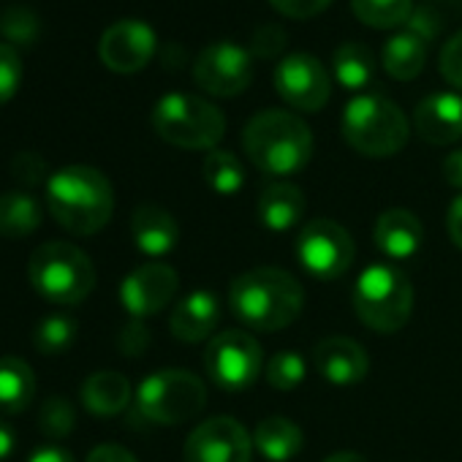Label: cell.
Instances as JSON below:
<instances>
[{
    "label": "cell",
    "instance_id": "4dcf8cb0",
    "mask_svg": "<svg viewBox=\"0 0 462 462\" xmlns=\"http://www.w3.org/2000/svg\"><path fill=\"white\" fill-rule=\"evenodd\" d=\"M0 36L6 39V44H20L31 47L42 36V20L33 9L28 6H6L0 12Z\"/></svg>",
    "mask_w": 462,
    "mask_h": 462
},
{
    "label": "cell",
    "instance_id": "74e56055",
    "mask_svg": "<svg viewBox=\"0 0 462 462\" xmlns=\"http://www.w3.org/2000/svg\"><path fill=\"white\" fill-rule=\"evenodd\" d=\"M405 25H408V31H411L413 36H419L424 44H430V42L443 31L440 14H438L435 9H430V6H416Z\"/></svg>",
    "mask_w": 462,
    "mask_h": 462
},
{
    "label": "cell",
    "instance_id": "5bb4252c",
    "mask_svg": "<svg viewBox=\"0 0 462 462\" xmlns=\"http://www.w3.org/2000/svg\"><path fill=\"white\" fill-rule=\"evenodd\" d=\"M155 47L158 39L147 23L120 20L104 31L98 42V58L115 74H136L152 60Z\"/></svg>",
    "mask_w": 462,
    "mask_h": 462
},
{
    "label": "cell",
    "instance_id": "8992f818",
    "mask_svg": "<svg viewBox=\"0 0 462 462\" xmlns=\"http://www.w3.org/2000/svg\"><path fill=\"white\" fill-rule=\"evenodd\" d=\"M155 134L180 150H215L226 134L223 112L190 93H166L152 106Z\"/></svg>",
    "mask_w": 462,
    "mask_h": 462
},
{
    "label": "cell",
    "instance_id": "e0dca14e",
    "mask_svg": "<svg viewBox=\"0 0 462 462\" xmlns=\"http://www.w3.org/2000/svg\"><path fill=\"white\" fill-rule=\"evenodd\" d=\"M416 134L427 144H454L462 139V96L432 93L413 109Z\"/></svg>",
    "mask_w": 462,
    "mask_h": 462
},
{
    "label": "cell",
    "instance_id": "83f0119b",
    "mask_svg": "<svg viewBox=\"0 0 462 462\" xmlns=\"http://www.w3.org/2000/svg\"><path fill=\"white\" fill-rule=\"evenodd\" d=\"M204 182L220 193V196H235L245 185V169L240 158L228 150H209V155L201 163Z\"/></svg>",
    "mask_w": 462,
    "mask_h": 462
},
{
    "label": "cell",
    "instance_id": "9a60e30c",
    "mask_svg": "<svg viewBox=\"0 0 462 462\" xmlns=\"http://www.w3.org/2000/svg\"><path fill=\"white\" fill-rule=\"evenodd\" d=\"M180 275L169 264H142L120 286V302L134 319H147L161 313L177 294Z\"/></svg>",
    "mask_w": 462,
    "mask_h": 462
},
{
    "label": "cell",
    "instance_id": "7a4b0ae2",
    "mask_svg": "<svg viewBox=\"0 0 462 462\" xmlns=\"http://www.w3.org/2000/svg\"><path fill=\"white\" fill-rule=\"evenodd\" d=\"M52 217L71 235L90 237L115 212V190L104 171L93 166H66L47 180Z\"/></svg>",
    "mask_w": 462,
    "mask_h": 462
},
{
    "label": "cell",
    "instance_id": "ee69618b",
    "mask_svg": "<svg viewBox=\"0 0 462 462\" xmlns=\"http://www.w3.org/2000/svg\"><path fill=\"white\" fill-rule=\"evenodd\" d=\"M28 462H74V457L63 446H42L31 454Z\"/></svg>",
    "mask_w": 462,
    "mask_h": 462
},
{
    "label": "cell",
    "instance_id": "7402d4cb",
    "mask_svg": "<svg viewBox=\"0 0 462 462\" xmlns=\"http://www.w3.org/2000/svg\"><path fill=\"white\" fill-rule=\"evenodd\" d=\"M302 430L286 416H267L254 432V448L270 462H291L302 451Z\"/></svg>",
    "mask_w": 462,
    "mask_h": 462
},
{
    "label": "cell",
    "instance_id": "836d02e7",
    "mask_svg": "<svg viewBox=\"0 0 462 462\" xmlns=\"http://www.w3.org/2000/svg\"><path fill=\"white\" fill-rule=\"evenodd\" d=\"M20 82H23V60L12 44L0 42V106L17 96Z\"/></svg>",
    "mask_w": 462,
    "mask_h": 462
},
{
    "label": "cell",
    "instance_id": "52a82bcc",
    "mask_svg": "<svg viewBox=\"0 0 462 462\" xmlns=\"http://www.w3.org/2000/svg\"><path fill=\"white\" fill-rule=\"evenodd\" d=\"M354 310L365 327L392 335L405 327L413 310V286L392 264L367 267L354 286Z\"/></svg>",
    "mask_w": 462,
    "mask_h": 462
},
{
    "label": "cell",
    "instance_id": "f6af8a7d",
    "mask_svg": "<svg viewBox=\"0 0 462 462\" xmlns=\"http://www.w3.org/2000/svg\"><path fill=\"white\" fill-rule=\"evenodd\" d=\"M14 448H17V432L4 416H0V462H6L14 454Z\"/></svg>",
    "mask_w": 462,
    "mask_h": 462
},
{
    "label": "cell",
    "instance_id": "ab89813d",
    "mask_svg": "<svg viewBox=\"0 0 462 462\" xmlns=\"http://www.w3.org/2000/svg\"><path fill=\"white\" fill-rule=\"evenodd\" d=\"M147 343H150L147 327L139 324V321L128 324V327L123 329V335H120V348H123V354H128V356H139V354L147 348Z\"/></svg>",
    "mask_w": 462,
    "mask_h": 462
},
{
    "label": "cell",
    "instance_id": "60d3db41",
    "mask_svg": "<svg viewBox=\"0 0 462 462\" xmlns=\"http://www.w3.org/2000/svg\"><path fill=\"white\" fill-rule=\"evenodd\" d=\"M88 462H136V457L128 448H123V446L104 443V446H96L88 454Z\"/></svg>",
    "mask_w": 462,
    "mask_h": 462
},
{
    "label": "cell",
    "instance_id": "7c38bea8",
    "mask_svg": "<svg viewBox=\"0 0 462 462\" xmlns=\"http://www.w3.org/2000/svg\"><path fill=\"white\" fill-rule=\"evenodd\" d=\"M275 90L297 112H319L332 96V79L327 66L316 55L294 52L278 63Z\"/></svg>",
    "mask_w": 462,
    "mask_h": 462
},
{
    "label": "cell",
    "instance_id": "ffe728a7",
    "mask_svg": "<svg viewBox=\"0 0 462 462\" xmlns=\"http://www.w3.org/2000/svg\"><path fill=\"white\" fill-rule=\"evenodd\" d=\"M131 235L144 256H163L174 251L180 240V226L171 212L158 204H139L131 215Z\"/></svg>",
    "mask_w": 462,
    "mask_h": 462
},
{
    "label": "cell",
    "instance_id": "b9f144b4",
    "mask_svg": "<svg viewBox=\"0 0 462 462\" xmlns=\"http://www.w3.org/2000/svg\"><path fill=\"white\" fill-rule=\"evenodd\" d=\"M446 226H448V237L457 248H462V196H457L448 207V217H446Z\"/></svg>",
    "mask_w": 462,
    "mask_h": 462
},
{
    "label": "cell",
    "instance_id": "277c9868",
    "mask_svg": "<svg viewBox=\"0 0 462 462\" xmlns=\"http://www.w3.org/2000/svg\"><path fill=\"white\" fill-rule=\"evenodd\" d=\"M411 136L402 109L381 93H362L343 109V139L367 158L397 155Z\"/></svg>",
    "mask_w": 462,
    "mask_h": 462
},
{
    "label": "cell",
    "instance_id": "d6a6232c",
    "mask_svg": "<svg viewBox=\"0 0 462 462\" xmlns=\"http://www.w3.org/2000/svg\"><path fill=\"white\" fill-rule=\"evenodd\" d=\"M74 405L66 400V397H50L44 405H42V413H39V427L44 430L47 438H66L71 430H74Z\"/></svg>",
    "mask_w": 462,
    "mask_h": 462
},
{
    "label": "cell",
    "instance_id": "8fae6325",
    "mask_svg": "<svg viewBox=\"0 0 462 462\" xmlns=\"http://www.w3.org/2000/svg\"><path fill=\"white\" fill-rule=\"evenodd\" d=\"M193 82L209 96L235 98L254 82V55L235 42H215L193 60Z\"/></svg>",
    "mask_w": 462,
    "mask_h": 462
},
{
    "label": "cell",
    "instance_id": "bcb514c9",
    "mask_svg": "<svg viewBox=\"0 0 462 462\" xmlns=\"http://www.w3.org/2000/svg\"><path fill=\"white\" fill-rule=\"evenodd\" d=\"M324 462H367V459L356 451H337V454H329Z\"/></svg>",
    "mask_w": 462,
    "mask_h": 462
},
{
    "label": "cell",
    "instance_id": "484cf974",
    "mask_svg": "<svg viewBox=\"0 0 462 462\" xmlns=\"http://www.w3.org/2000/svg\"><path fill=\"white\" fill-rule=\"evenodd\" d=\"M42 226V204L23 190H9L0 196V237L20 240Z\"/></svg>",
    "mask_w": 462,
    "mask_h": 462
},
{
    "label": "cell",
    "instance_id": "2e32d148",
    "mask_svg": "<svg viewBox=\"0 0 462 462\" xmlns=\"http://www.w3.org/2000/svg\"><path fill=\"white\" fill-rule=\"evenodd\" d=\"M313 365L324 381L335 386H351L367 375L370 356L356 340L335 335V337H324L313 348Z\"/></svg>",
    "mask_w": 462,
    "mask_h": 462
},
{
    "label": "cell",
    "instance_id": "44dd1931",
    "mask_svg": "<svg viewBox=\"0 0 462 462\" xmlns=\"http://www.w3.org/2000/svg\"><path fill=\"white\" fill-rule=\"evenodd\" d=\"M305 193L302 188H297L294 182H270L262 193H259V220L262 226L273 228V231H286L291 226H297L305 215Z\"/></svg>",
    "mask_w": 462,
    "mask_h": 462
},
{
    "label": "cell",
    "instance_id": "5b68a950",
    "mask_svg": "<svg viewBox=\"0 0 462 462\" xmlns=\"http://www.w3.org/2000/svg\"><path fill=\"white\" fill-rule=\"evenodd\" d=\"M31 286L55 305H79L96 289L90 256L71 243H44L28 264Z\"/></svg>",
    "mask_w": 462,
    "mask_h": 462
},
{
    "label": "cell",
    "instance_id": "3957f363",
    "mask_svg": "<svg viewBox=\"0 0 462 462\" xmlns=\"http://www.w3.org/2000/svg\"><path fill=\"white\" fill-rule=\"evenodd\" d=\"M243 147L251 163L270 177H291L310 163L313 131L286 109L254 115L243 131Z\"/></svg>",
    "mask_w": 462,
    "mask_h": 462
},
{
    "label": "cell",
    "instance_id": "d590c367",
    "mask_svg": "<svg viewBox=\"0 0 462 462\" xmlns=\"http://www.w3.org/2000/svg\"><path fill=\"white\" fill-rule=\"evenodd\" d=\"M438 69L451 88L462 90V31L446 39L438 58Z\"/></svg>",
    "mask_w": 462,
    "mask_h": 462
},
{
    "label": "cell",
    "instance_id": "7bdbcfd3",
    "mask_svg": "<svg viewBox=\"0 0 462 462\" xmlns=\"http://www.w3.org/2000/svg\"><path fill=\"white\" fill-rule=\"evenodd\" d=\"M443 177L448 185L454 188H462V150H454L443 158V166H440Z\"/></svg>",
    "mask_w": 462,
    "mask_h": 462
},
{
    "label": "cell",
    "instance_id": "9c48e42d",
    "mask_svg": "<svg viewBox=\"0 0 462 462\" xmlns=\"http://www.w3.org/2000/svg\"><path fill=\"white\" fill-rule=\"evenodd\" d=\"M204 370L217 389L228 394L245 392L262 373V346L243 329H226L207 343Z\"/></svg>",
    "mask_w": 462,
    "mask_h": 462
},
{
    "label": "cell",
    "instance_id": "6da1fadb",
    "mask_svg": "<svg viewBox=\"0 0 462 462\" xmlns=\"http://www.w3.org/2000/svg\"><path fill=\"white\" fill-rule=\"evenodd\" d=\"M305 305L300 281L278 267H259L235 278L228 289V308L248 329L278 332L297 321Z\"/></svg>",
    "mask_w": 462,
    "mask_h": 462
},
{
    "label": "cell",
    "instance_id": "f1b7e54d",
    "mask_svg": "<svg viewBox=\"0 0 462 462\" xmlns=\"http://www.w3.org/2000/svg\"><path fill=\"white\" fill-rule=\"evenodd\" d=\"M351 12L359 23L389 31L408 23L413 14V0H351Z\"/></svg>",
    "mask_w": 462,
    "mask_h": 462
},
{
    "label": "cell",
    "instance_id": "f35d334b",
    "mask_svg": "<svg viewBox=\"0 0 462 462\" xmlns=\"http://www.w3.org/2000/svg\"><path fill=\"white\" fill-rule=\"evenodd\" d=\"M273 9L286 14L289 20H310L319 17L332 0H270Z\"/></svg>",
    "mask_w": 462,
    "mask_h": 462
},
{
    "label": "cell",
    "instance_id": "e575fe53",
    "mask_svg": "<svg viewBox=\"0 0 462 462\" xmlns=\"http://www.w3.org/2000/svg\"><path fill=\"white\" fill-rule=\"evenodd\" d=\"M286 47H289V33L281 25H262L251 36L248 52L259 60H273V58H281Z\"/></svg>",
    "mask_w": 462,
    "mask_h": 462
},
{
    "label": "cell",
    "instance_id": "1f68e13d",
    "mask_svg": "<svg viewBox=\"0 0 462 462\" xmlns=\"http://www.w3.org/2000/svg\"><path fill=\"white\" fill-rule=\"evenodd\" d=\"M267 383L278 392H291L305 381V359L297 351H278L267 362Z\"/></svg>",
    "mask_w": 462,
    "mask_h": 462
},
{
    "label": "cell",
    "instance_id": "f546056e",
    "mask_svg": "<svg viewBox=\"0 0 462 462\" xmlns=\"http://www.w3.org/2000/svg\"><path fill=\"white\" fill-rule=\"evenodd\" d=\"M77 340V321L66 313L47 316L36 329H33V346L44 356L63 354L74 346Z\"/></svg>",
    "mask_w": 462,
    "mask_h": 462
},
{
    "label": "cell",
    "instance_id": "cb8c5ba5",
    "mask_svg": "<svg viewBox=\"0 0 462 462\" xmlns=\"http://www.w3.org/2000/svg\"><path fill=\"white\" fill-rule=\"evenodd\" d=\"M36 394V375L20 356H0V413H23Z\"/></svg>",
    "mask_w": 462,
    "mask_h": 462
},
{
    "label": "cell",
    "instance_id": "4316f807",
    "mask_svg": "<svg viewBox=\"0 0 462 462\" xmlns=\"http://www.w3.org/2000/svg\"><path fill=\"white\" fill-rule=\"evenodd\" d=\"M332 74L346 90H362L375 77V58L359 42H346L332 55Z\"/></svg>",
    "mask_w": 462,
    "mask_h": 462
},
{
    "label": "cell",
    "instance_id": "603a6c76",
    "mask_svg": "<svg viewBox=\"0 0 462 462\" xmlns=\"http://www.w3.org/2000/svg\"><path fill=\"white\" fill-rule=\"evenodd\" d=\"M131 400V383L123 373L98 370L82 383V402L93 416H117Z\"/></svg>",
    "mask_w": 462,
    "mask_h": 462
},
{
    "label": "cell",
    "instance_id": "ba28073f",
    "mask_svg": "<svg viewBox=\"0 0 462 462\" xmlns=\"http://www.w3.org/2000/svg\"><path fill=\"white\" fill-rule=\"evenodd\" d=\"M207 405V386L188 370H158L136 389V408L155 424H185Z\"/></svg>",
    "mask_w": 462,
    "mask_h": 462
},
{
    "label": "cell",
    "instance_id": "d6986e66",
    "mask_svg": "<svg viewBox=\"0 0 462 462\" xmlns=\"http://www.w3.org/2000/svg\"><path fill=\"white\" fill-rule=\"evenodd\" d=\"M421 240H424L421 220L408 209H386L375 220L373 243L392 262H405L416 256L421 248Z\"/></svg>",
    "mask_w": 462,
    "mask_h": 462
},
{
    "label": "cell",
    "instance_id": "8d00e7d4",
    "mask_svg": "<svg viewBox=\"0 0 462 462\" xmlns=\"http://www.w3.org/2000/svg\"><path fill=\"white\" fill-rule=\"evenodd\" d=\"M12 174L17 182H23L28 188L42 185L47 177V161L39 152H17L12 161Z\"/></svg>",
    "mask_w": 462,
    "mask_h": 462
},
{
    "label": "cell",
    "instance_id": "ac0fdd59",
    "mask_svg": "<svg viewBox=\"0 0 462 462\" xmlns=\"http://www.w3.org/2000/svg\"><path fill=\"white\" fill-rule=\"evenodd\" d=\"M220 324V302L212 291H190L185 300L177 302V308L169 316V329L182 343H199L212 340L215 329Z\"/></svg>",
    "mask_w": 462,
    "mask_h": 462
},
{
    "label": "cell",
    "instance_id": "30bf717a",
    "mask_svg": "<svg viewBox=\"0 0 462 462\" xmlns=\"http://www.w3.org/2000/svg\"><path fill=\"white\" fill-rule=\"evenodd\" d=\"M300 264L319 281H335L354 264V240L348 231L329 217L308 220L297 240Z\"/></svg>",
    "mask_w": 462,
    "mask_h": 462
},
{
    "label": "cell",
    "instance_id": "d4e9b609",
    "mask_svg": "<svg viewBox=\"0 0 462 462\" xmlns=\"http://www.w3.org/2000/svg\"><path fill=\"white\" fill-rule=\"evenodd\" d=\"M381 60L392 79L411 82L421 74V69L427 63V44L419 36H413L411 31H400L383 44Z\"/></svg>",
    "mask_w": 462,
    "mask_h": 462
},
{
    "label": "cell",
    "instance_id": "4fadbf2b",
    "mask_svg": "<svg viewBox=\"0 0 462 462\" xmlns=\"http://www.w3.org/2000/svg\"><path fill=\"white\" fill-rule=\"evenodd\" d=\"M254 435L231 416L201 421L185 440V462H251Z\"/></svg>",
    "mask_w": 462,
    "mask_h": 462
}]
</instances>
